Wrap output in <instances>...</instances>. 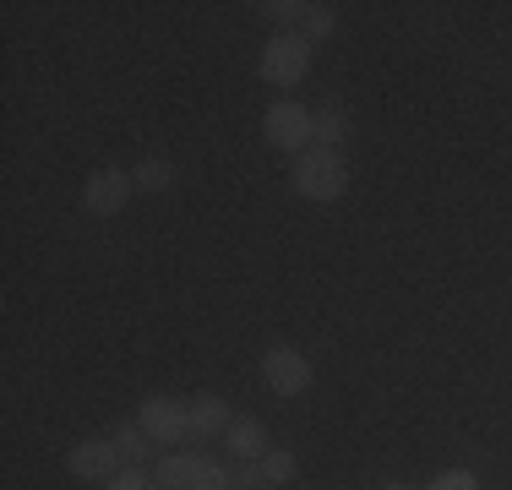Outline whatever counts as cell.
Masks as SVG:
<instances>
[{"label": "cell", "mask_w": 512, "mask_h": 490, "mask_svg": "<svg viewBox=\"0 0 512 490\" xmlns=\"http://www.w3.org/2000/svg\"><path fill=\"white\" fill-rule=\"evenodd\" d=\"M289 186H295V196H306V202H338V196L349 191L344 153H333V147H306V153L295 158V169H289Z\"/></svg>", "instance_id": "6da1fadb"}, {"label": "cell", "mask_w": 512, "mask_h": 490, "mask_svg": "<svg viewBox=\"0 0 512 490\" xmlns=\"http://www.w3.org/2000/svg\"><path fill=\"white\" fill-rule=\"evenodd\" d=\"M256 77H262L267 88L295 93L300 82L311 77V44L300 39V33H273V39L262 44V55H256Z\"/></svg>", "instance_id": "7a4b0ae2"}, {"label": "cell", "mask_w": 512, "mask_h": 490, "mask_svg": "<svg viewBox=\"0 0 512 490\" xmlns=\"http://www.w3.org/2000/svg\"><path fill=\"white\" fill-rule=\"evenodd\" d=\"M153 480L158 490H235L229 469L218 458H207V452H164Z\"/></svg>", "instance_id": "3957f363"}, {"label": "cell", "mask_w": 512, "mask_h": 490, "mask_svg": "<svg viewBox=\"0 0 512 490\" xmlns=\"http://www.w3.org/2000/svg\"><path fill=\"white\" fill-rule=\"evenodd\" d=\"M262 137L278 147V153H306L316 147V109H306L300 98H273L262 115Z\"/></svg>", "instance_id": "277c9868"}, {"label": "cell", "mask_w": 512, "mask_h": 490, "mask_svg": "<svg viewBox=\"0 0 512 490\" xmlns=\"http://www.w3.org/2000/svg\"><path fill=\"white\" fill-rule=\"evenodd\" d=\"M262 382L273 398H306L311 392V360L300 349H289V343H273V349L262 354Z\"/></svg>", "instance_id": "5b68a950"}, {"label": "cell", "mask_w": 512, "mask_h": 490, "mask_svg": "<svg viewBox=\"0 0 512 490\" xmlns=\"http://www.w3.org/2000/svg\"><path fill=\"white\" fill-rule=\"evenodd\" d=\"M137 425L153 436V447H186V441H191V403L164 398V392H158V398L142 403Z\"/></svg>", "instance_id": "8992f818"}, {"label": "cell", "mask_w": 512, "mask_h": 490, "mask_svg": "<svg viewBox=\"0 0 512 490\" xmlns=\"http://www.w3.org/2000/svg\"><path fill=\"white\" fill-rule=\"evenodd\" d=\"M137 196V180L126 169H99V175L82 180V213L88 218H115L126 213V202Z\"/></svg>", "instance_id": "52a82bcc"}, {"label": "cell", "mask_w": 512, "mask_h": 490, "mask_svg": "<svg viewBox=\"0 0 512 490\" xmlns=\"http://www.w3.org/2000/svg\"><path fill=\"white\" fill-rule=\"evenodd\" d=\"M66 469L77 474V480H93V485H109L126 463H120V452H115V441H77V447L66 452Z\"/></svg>", "instance_id": "ba28073f"}, {"label": "cell", "mask_w": 512, "mask_h": 490, "mask_svg": "<svg viewBox=\"0 0 512 490\" xmlns=\"http://www.w3.org/2000/svg\"><path fill=\"white\" fill-rule=\"evenodd\" d=\"M229 425H235V414H229V403L218 398V392H202V398H191V441L224 436Z\"/></svg>", "instance_id": "9c48e42d"}, {"label": "cell", "mask_w": 512, "mask_h": 490, "mask_svg": "<svg viewBox=\"0 0 512 490\" xmlns=\"http://www.w3.org/2000/svg\"><path fill=\"white\" fill-rule=\"evenodd\" d=\"M224 441H229V452H235L240 463H256L262 452H273V447H267V425L262 420H235L224 431Z\"/></svg>", "instance_id": "30bf717a"}, {"label": "cell", "mask_w": 512, "mask_h": 490, "mask_svg": "<svg viewBox=\"0 0 512 490\" xmlns=\"http://www.w3.org/2000/svg\"><path fill=\"white\" fill-rule=\"evenodd\" d=\"M349 131H355V120H349V109H344V104L316 109V147H333V153H344Z\"/></svg>", "instance_id": "8fae6325"}, {"label": "cell", "mask_w": 512, "mask_h": 490, "mask_svg": "<svg viewBox=\"0 0 512 490\" xmlns=\"http://www.w3.org/2000/svg\"><path fill=\"white\" fill-rule=\"evenodd\" d=\"M115 452H120V463H126V469H142V463H148V452H153V436L142 431L137 420H126V425H115Z\"/></svg>", "instance_id": "7c38bea8"}, {"label": "cell", "mask_w": 512, "mask_h": 490, "mask_svg": "<svg viewBox=\"0 0 512 490\" xmlns=\"http://www.w3.org/2000/svg\"><path fill=\"white\" fill-rule=\"evenodd\" d=\"M131 180H137V191L164 196L169 186H175V164H169V158H142V164L131 169Z\"/></svg>", "instance_id": "4fadbf2b"}, {"label": "cell", "mask_w": 512, "mask_h": 490, "mask_svg": "<svg viewBox=\"0 0 512 490\" xmlns=\"http://www.w3.org/2000/svg\"><path fill=\"white\" fill-rule=\"evenodd\" d=\"M267 22H273L278 33H300V22H306L311 0H267V6H256Z\"/></svg>", "instance_id": "5bb4252c"}, {"label": "cell", "mask_w": 512, "mask_h": 490, "mask_svg": "<svg viewBox=\"0 0 512 490\" xmlns=\"http://www.w3.org/2000/svg\"><path fill=\"white\" fill-rule=\"evenodd\" d=\"M333 33H338V11H333V6H316V0H311L306 22H300V39H306V44H322V39H333Z\"/></svg>", "instance_id": "9a60e30c"}, {"label": "cell", "mask_w": 512, "mask_h": 490, "mask_svg": "<svg viewBox=\"0 0 512 490\" xmlns=\"http://www.w3.org/2000/svg\"><path fill=\"white\" fill-rule=\"evenodd\" d=\"M256 463H262V480H267V485H289V480H295V469H300V463H295V452H284V447L262 452Z\"/></svg>", "instance_id": "2e32d148"}, {"label": "cell", "mask_w": 512, "mask_h": 490, "mask_svg": "<svg viewBox=\"0 0 512 490\" xmlns=\"http://www.w3.org/2000/svg\"><path fill=\"white\" fill-rule=\"evenodd\" d=\"M425 490H480V480H474L469 469H442V474H436V480L425 485Z\"/></svg>", "instance_id": "e0dca14e"}, {"label": "cell", "mask_w": 512, "mask_h": 490, "mask_svg": "<svg viewBox=\"0 0 512 490\" xmlns=\"http://www.w3.org/2000/svg\"><path fill=\"white\" fill-rule=\"evenodd\" d=\"M229 480H235V490H262V463H240L235 458V469H229Z\"/></svg>", "instance_id": "ac0fdd59"}, {"label": "cell", "mask_w": 512, "mask_h": 490, "mask_svg": "<svg viewBox=\"0 0 512 490\" xmlns=\"http://www.w3.org/2000/svg\"><path fill=\"white\" fill-rule=\"evenodd\" d=\"M104 490H158V480H148L142 469H120L115 480H109Z\"/></svg>", "instance_id": "d6986e66"}, {"label": "cell", "mask_w": 512, "mask_h": 490, "mask_svg": "<svg viewBox=\"0 0 512 490\" xmlns=\"http://www.w3.org/2000/svg\"><path fill=\"white\" fill-rule=\"evenodd\" d=\"M382 490H414V485H382Z\"/></svg>", "instance_id": "ffe728a7"}]
</instances>
